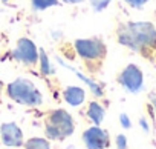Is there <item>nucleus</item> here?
<instances>
[{
    "mask_svg": "<svg viewBox=\"0 0 156 149\" xmlns=\"http://www.w3.org/2000/svg\"><path fill=\"white\" fill-rule=\"evenodd\" d=\"M116 40L122 46L147 54L156 49V28L150 22H129L116 28Z\"/></svg>",
    "mask_w": 156,
    "mask_h": 149,
    "instance_id": "1",
    "label": "nucleus"
},
{
    "mask_svg": "<svg viewBox=\"0 0 156 149\" xmlns=\"http://www.w3.org/2000/svg\"><path fill=\"white\" fill-rule=\"evenodd\" d=\"M75 52L78 54L86 65L87 69L95 72L101 68L106 54H107V46L106 43L98 39V37H90V39H76L73 42Z\"/></svg>",
    "mask_w": 156,
    "mask_h": 149,
    "instance_id": "2",
    "label": "nucleus"
},
{
    "mask_svg": "<svg viewBox=\"0 0 156 149\" xmlns=\"http://www.w3.org/2000/svg\"><path fill=\"white\" fill-rule=\"evenodd\" d=\"M6 94L19 105L37 108L43 103V95L37 89L35 83L26 77H19L6 86Z\"/></svg>",
    "mask_w": 156,
    "mask_h": 149,
    "instance_id": "3",
    "label": "nucleus"
},
{
    "mask_svg": "<svg viewBox=\"0 0 156 149\" xmlns=\"http://www.w3.org/2000/svg\"><path fill=\"white\" fill-rule=\"evenodd\" d=\"M75 131L72 115L66 109H54L48 114L44 123V132L49 140H64Z\"/></svg>",
    "mask_w": 156,
    "mask_h": 149,
    "instance_id": "4",
    "label": "nucleus"
},
{
    "mask_svg": "<svg viewBox=\"0 0 156 149\" xmlns=\"http://www.w3.org/2000/svg\"><path fill=\"white\" fill-rule=\"evenodd\" d=\"M118 83L130 94L141 92L144 89V74L141 68L135 63H129L127 66H124L122 71L118 74Z\"/></svg>",
    "mask_w": 156,
    "mask_h": 149,
    "instance_id": "5",
    "label": "nucleus"
},
{
    "mask_svg": "<svg viewBox=\"0 0 156 149\" xmlns=\"http://www.w3.org/2000/svg\"><path fill=\"white\" fill-rule=\"evenodd\" d=\"M38 48L37 45L28 39V37H20L16 43V48L14 51L11 52V57L17 61H20L22 65L28 66V68H32V66H37L38 65Z\"/></svg>",
    "mask_w": 156,
    "mask_h": 149,
    "instance_id": "6",
    "label": "nucleus"
},
{
    "mask_svg": "<svg viewBox=\"0 0 156 149\" xmlns=\"http://www.w3.org/2000/svg\"><path fill=\"white\" fill-rule=\"evenodd\" d=\"M83 141L87 149H106L110 144V137L106 129L95 125L83 132Z\"/></svg>",
    "mask_w": 156,
    "mask_h": 149,
    "instance_id": "7",
    "label": "nucleus"
},
{
    "mask_svg": "<svg viewBox=\"0 0 156 149\" xmlns=\"http://www.w3.org/2000/svg\"><path fill=\"white\" fill-rule=\"evenodd\" d=\"M0 137H2V143L6 147H20L23 146V132L19 128L17 123L9 121L3 123L0 126Z\"/></svg>",
    "mask_w": 156,
    "mask_h": 149,
    "instance_id": "8",
    "label": "nucleus"
},
{
    "mask_svg": "<svg viewBox=\"0 0 156 149\" xmlns=\"http://www.w3.org/2000/svg\"><path fill=\"white\" fill-rule=\"evenodd\" d=\"M63 99L67 105L76 108L84 103L86 100V91L81 86H66L63 89Z\"/></svg>",
    "mask_w": 156,
    "mask_h": 149,
    "instance_id": "9",
    "label": "nucleus"
},
{
    "mask_svg": "<svg viewBox=\"0 0 156 149\" xmlns=\"http://www.w3.org/2000/svg\"><path fill=\"white\" fill-rule=\"evenodd\" d=\"M57 60L60 61V65H61V66H64L66 69H69V71H72V72L75 74V76H76L78 79H81V80H83V82H84V83H86V85H87L89 88H90V91H92V94H94L95 97H103V95H104V91H103V88H101V86H100V85H98L97 82H94L92 79H89V77H86V76H84V74H81V72H78V71H76V69H75L73 66H70V65H67V63H64V61H63V60H61L60 57H57Z\"/></svg>",
    "mask_w": 156,
    "mask_h": 149,
    "instance_id": "10",
    "label": "nucleus"
},
{
    "mask_svg": "<svg viewBox=\"0 0 156 149\" xmlns=\"http://www.w3.org/2000/svg\"><path fill=\"white\" fill-rule=\"evenodd\" d=\"M87 118L94 123V125H97V126H100L101 123H103V120H104V115H106V111H104V108L98 103V102H90L89 105H87Z\"/></svg>",
    "mask_w": 156,
    "mask_h": 149,
    "instance_id": "11",
    "label": "nucleus"
},
{
    "mask_svg": "<svg viewBox=\"0 0 156 149\" xmlns=\"http://www.w3.org/2000/svg\"><path fill=\"white\" fill-rule=\"evenodd\" d=\"M38 66H40V72L43 76H54L55 74V68L51 61V58L48 57V54L44 52V49H38Z\"/></svg>",
    "mask_w": 156,
    "mask_h": 149,
    "instance_id": "12",
    "label": "nucleus"
},
{
    "mask_svg": "<svg viewBox=\"0 0 156 149\" xmlns=\"http://www.w3.org/2000/svg\"><path fill=\"white\" fill-rule=\"evenodd\" d=\"M25 149H51V143L46 138L41 137H32L23 143Z\"/></svg>",
    "mask_w": 156,
    "mask_h": 149,
    "instance_id": "13",
    "label": "nucleus"
},
{
    "mask_svg": "<svg viewBox=\"0 0 156 149\" xmlns=\"http://www.w3.org/2000/svg\"><path fill=\"white\" fill-rule=\"evenodd\" d=\"M58 5H60L58 0H31V8L34 11H44Z\"/></svg>",
    "mask_w": 156,
    "mask_h": 149,
    "instance_id": "14",
    "label": "nucleus"
},
{
    "mask_svg": "<svg viewBox=\"0 0 156 149\" xmlns=\"http://www.w3.org/2000/svg\"><path fill=\"white\" fill-rule=\"evenodd\" d=\"M112 3V0H90V6L95 13H101L104 11L109 5Z\"/></svg>",
    "mask_w": 156,
    "mask_h": 149,
    "instance_id": "15",
    "label": "nucleus"
},
{
    "mask_svg": "<svg viewBox=\"0 0 156 149\" xmlns=\"http://www.w3.org/2000/svg\"><path fill=\"white\" fill-rule=\"evenodd\" d=\"M124 2L130 6V8H135V9H141L144 8V5L148 2V0H124Z\"/></svg>",
    "mask_w": 156,
    "mask_h": 149,
    "instance_id": "16",
    "label": "nucleus"
},
{
    "mask_svg": "<svg viewBox=\"0 0 156 149\" xmlns=\"http://www.w3.org/2000/svg\"><path fill=\"white\" fill-rule=\"evenodd\" d=\"M116 147L118 149H127V137L126 135L119 134L116 137Z\"/></svg>",
    "mask_w": 156,
    "mask_h": 149,
    "instance_id": "17",
    "label": "nucleus"
},
{
    "mask_svg": "<svg viewBox=\"0 0 156 149\" xmlns=\"http://www.w3.org/2000/svg\"><path fill=\"white\" fill-rule=\"evenodd\" d=\"M119 121H121V126H122L124 129H130L132 121H130V118H129L127 114H121V115H119Z\"/></svg>",
    "mask_w": 156,
    "mask_h": 149,
    "instance_id": "18",
    "label": "nucleus"
},
{
    "mask_svg": "<svg viewBox=\"0 0 156 149\" xmlns=\"http://www.w3.org/2000/svg\"><path fill=\"white\" fill-rule=\"evenodd\" d=\"M63 3H67V5H80V3H83L84 0H61Z\"/></svg>",
    "mask_w": 156,
    "mask_h": 149,
    "instance_id": "19",
    "label": "nucleus"
},
{
    "mask_svg": "<svg viewBox=\"0 0 156 149\" xmlns=\"http://www.w3.org/2000/svg\"><path fill=\"white\" fill-rule=\"evenodd\" d=\"M139 123H141V126H142V129H144V131L147 132V131H148V125H147V121H145L144 118H141V121H139Z\"/></svg>",
    "mask_w": 156,
    "mask_h": 149,
    "instance_id": "20",
    "label": "nucleus"
},
{
    "mask_svg": "<svg viewBox=\"0 0 156 149\" xmlns=\"http://www.w3.org/2000/svg\"><path fill=\"white\" fill-rule=\"evenodd\" d=\"M151 105L154 106V112H156V97H151Z\"/></svg>",
    "mask_w": 156,
    "mask_h": 149,
    "instance_id": "21",
    "label": "nucleus"
},
{
    "mask_svg": "<svg viewBox=\"0 0 156 149\" xmlns=\"http://www.w3.org/2000/svg\"><path fill=\"white\" fill-rule=\"evenodd\" d=\"M2 91H3V83H2V80H0V95H2Z\"/></svg>",
    "mask_w": 156,
    "mask_h": 149,
    "instance_id": "22",
    "label": "nucleus"
}]
</instances>
